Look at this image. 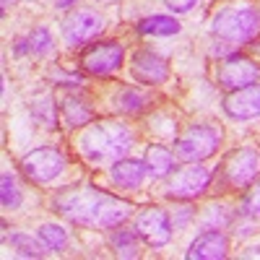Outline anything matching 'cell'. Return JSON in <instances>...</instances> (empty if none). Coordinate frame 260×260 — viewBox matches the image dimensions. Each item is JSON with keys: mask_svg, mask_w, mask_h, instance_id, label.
I'll list each match as a JSON object with an SVG mask.
<instances>
[{"mask_svg": "<svg viewBox=\"0 0 260 260\" xmlns=\"http://www.w3.org/2000/svg\"><path fill=\"white\" fill-rule=\"evenodd\" d=\"M125 60V50L120 42L110 39V42H96V45L86 47L83 50V71L86 73H94V76H107V73H115Z\"/></svg>", "mask_w": 260, "mask_h": 260, "instance_id": "9c48e42d", "label": "cell"}, {"mask_svg": "<svg viewBox=\"0 0 260 260\" xmlns=\"http://www.w3.org/2000/svg\"><path fill=\"white\" fill-rule=\"evenodd\" d=\"M242 257H260V247H250L247 252H242Z\"/></svg>", "mask_w": 260, "mask_h": 260, "instance_id": "f1b7e54d", "label": "cell"}, {"mask_svg": "<svg viewBox=\"0 0 260 260\" xmlns=\"http://www.w3.org/2000/svg\"><path fill=\"white\" fill-rule=\"evenodd\" d=\"M260 172V151L252 146H242L232 151L224 161V180L229 187L240 190V187H250Z\"/></svg>", "mask_w": 260, "mask_h": 260, "instance_id": "8992f818", "label": "cell"}, {"mask_svg": "<svg viewBox=\"0 0 260 260\" xmlns=\"http://www.w3.org/2000/svg\"><path fill=\"white\" fill-rule=\"evenodd\" d=\"M31 112H34V117H37L42 125H45V127H55V102H52L50 96L34 99Z\"/></svg>", "mask_w": 260, "mask_h": 260, "instance_id": "cb8c5ba5", "label": "cell"}, {"mask_svg": "<svg viewBox=\"0 0 260 260\" xmlns=\"http://www.w3.org/2000/svg\"><path fill=\"white\" fill-rule=\"evenodd\" d=\"M143 164H146V175L167 177L172 172V167H175V154H172L169 148H164V146H148Z\"/></svg>", "mask_w": 260, "mask_h": 260, "instance_id": "2e32d148", "label": "cell"}, {"mask_svg": "<svg viewBox=\"0 0 260 260\" xmlns=\"http://www.w3.org/2000/svg\"><path fill=\"white\" fill-rule=\"evenodd\" d=\"M180 21H175L172 16H148L138 24V34L143 37H172L180 34Z\"/></svg>", "mask_w": 260, "mask_h": 260, "instance_id": "ac0fdd59", "label": "cell"}, {"mask_svg": "<svg viewBox=\"0 0 260 260\" xmlns=\"http://www.w3.org/2000/svg\"><path fill=\"white\" fill-rule=\"evenodd\" d=\"M39 240L47 250L62 252L65 247H68V232H65L60 224H45V226H39Z\"/></svg>", "mask_w": 260, "mask_h": 260, "instance_id": "ffe728a7", "label": "cell"}, {"mask_svg": "<svg viewBox=\"0 0 260 260\" xmlns=\"http://www.w3.org/2000/svg\"><path fill=\"white\" fill-rule=\"evenodd\" d=\"M110 177L122 190H138L146 177V164L138 159H117L110 164Z\"/></svg>", "mask_w": 260, "mask_h": 260, "instance_id": "9a60e30c", "label": "cell"}, {"mask_svg": "<svg viewBox=\"0 0 260 260\" xmlns=\"http://www.w3.org/2000/svg\"><path fill=\"white\" fill-rule=\"evenodd\" d=\"M211 31L229 45H250L260 37V11L250 3H229L213 11Z\"/></svg>", "mask_w": 260, "mask_h": 260, "instance_id": "3957f363", "label": "cell"}, {"mask_svg": "<svg viewBox=\"0 0 260 260\" xmlns=\"http://www.w3.org/2000/svg\"><path fill=\"white\" fill-rule=\"evenodd\" d=\"M73 3H76V0H55V6H57V8H71Z\"/></svg>", "mask_w": 260, "mask_h": 260, "instance_id": "f546056e", "label": "cell"}, {"mask_svg": "<svg viewBox=\"0 0 260 260\" xmlns=\"http://www.w3.org/2000/svg\"><path fill=\"white\" fill-rule=\"evenodd\" d=\"M52 208L71 224L86 229H115L133 213V206L127 201H120L115 195L94 187L62 190L52 198Z\"/></svg>", "mask_w": 260, "mask_h": 260, "instance_id": "6da1fadb", "label": "cell"}, {"mask_svg": "<svg viewBox=\"0 0 260 260\" xmlns=\"http://www.w3.org/2000/svg\"><path fill=\"white\" fill-rule=\"evenodd\" d=\"M130 73L138 83H146V86H159L169 78V68L161 55L151 52V50H138L130 60Z\"/></svg>", "mask_w": 260, "mask_h": 260, "instance_id": "7c38bea8", "label": "cell"}, {"mask_svg": "<svg viewBox=\"0 0 260 260\" xmlns=\"http://www.w3.org/2000/svg\"><path fill=\"white\" fill-rule=\"evenodd\" d=\"M78 148L89 164H115L133 148V133L120 120H104L83 130Z\"/></svg>", "mask_w": 260, "mask_h": 260, "instance_id": "7a4b0ae2", "label": "cell"}, {"mask_svg": "<svg viewBox=\"0 0 260 260\" xmlns=\"http://www.w3.org/2000/svg\"><path fill=\"white\" fill-rule=\"evenodd\" d=\"M208 182H211V172L206 167H201V161H195V164L177 169L175 175L169 177L167 195L175 201H192V198H198V195L206 192Z\"/></svg>", "mask_w": 260, "mask_h": 260, "instance_id": "52a82bcc", "label": "cell"}, {"mask_svg": "<svg viewBox=\"0 0 260 260\" xmlns=\"http://www.w3.org/2000/svg\"><path fill=\"white\" fill-rule=\"evenodd\" d=\"M21 169H24V175L31 182L50 185L55 177H60V172L65 169V156L52 146H42V148L29 151V154L21 159Z\"/></svg>", "mask_w": 260, "mask_h": 260, "instance_id": "5b68a950", "label": "cell"}, {"mask_svg": "<svg viewBox=\"0 0 260 260\" xmlns=\"http://www.w3.org/2000/svg\"><path fill=\"white\" fill-rule=\"evenodd\" d=\"M226 250H229L226 237L219 229H208L192 240L185 257L187 260H221V257H226Z\"/></svg>", "mask_w": 260, "mask_h": 260, "instance_id": "5bb4252c", "label": "cell"}, {"mask_svg": "<svg viewBox=\"0 0 260 260\" xmlns=\"http://www.w3.org/2000/svg\"><path fill=\"white\" fill-rule=\"evenodd\" d=\"M242 213L250 216V219H260V180H255V182L250 185V190L245 192Z\"/></svg>", "mask_w": 260, "mask_h": 260, "instance_id": "484cf974", "label": "cell"}, {"mask_svg": "<svg viewBox=\"0 0 260 260\" xmlns=\"http://www.w3.org/2000/svg\"><path fill=\"white\" fill-rule=\"evenodd\" d=\"M216 78L224 89H245L250 83H257L260 78V68L245 55H229L221 65L219 71H216Z\"/></svg>", "mask_w": 260, "mask_h": 260, "instance_id": "8fae6325", "label": "cell"}, {"mask_svg": "<svg viewBox=\"0 0 260 260\" xmlns=\"http://www.w3.org/2000/svg\"><path fill=\"white\" fill-rule=\"evenodd\" d=\"M164 3H167V8H169L172 13H187V11L195 8V3H198V0H164Z\"/></svg>", "mask_w": 260, "mask_h": 260, "instance_id": "83f0119b", "label": "cell"}, {"mask_svg": "<svg viewBox=\"0 0 260 260\" xmlns=\"http://www.w3.org/2000/svg\"><path fill=\"white\" fill-rule=\"evenodd\" d=\"M0 203H3V208H8V211L21 206V192L16 187V180L8 175V172L0 177Z\"/></svg>", "mask_w": 260, "mask_h": 260, "instance_id": "7402d4cb", "label": "cell"}, {"mask_svg": "<svg viewBox=\"0 0 260 260\" xmlns=\"http://www.w3.org/2000/svg\"><path fill=\"white\" fill-rule=\"evenodd\" d=\"M11 247L21 255V257H42L45 252H42L39 242L31 240L29 234H11Z\"/></svg>", "mask_w": 260, "mask_h": 260, "instance_id": "603a6c76", "label": "cell"}, {"mask_svg": "<svg viewBox=\"0 0 260 260\" xmlns=\"http://www.w3.org/2000/svg\"><path fill=\"white\" fill-rule=\"evenodd\" d=\"M94 117L91 107L86 104L81 96H65L62 99V120L68 127H81V125H89Z\"/></svg>", "mask_w": 260, "mask_h": 260, "instance_id": "e0dca14e", "label": "cell"}, {"mask_svg": "<svg viewBox=\"0 0 260 260\" xmlns=\"http://www.w3.org/2000/svg\"><path fill=\"white\" fill-rule=\"evenodd\" d=\"M29 50L31 55H39V57H45L52 52V37L47 29H34L29 34Z\"/></svg>", "mask_w": 260, "mask_h": 260, "instance_id": "d4e9b609", "label": "cell"}, {"mask_svg": "<svg viewBox=\"0 0 260 260\" xmlns=\"http://www.w3.org/2000/svg\"><path fill=\"white\" fill-rule=\"evenodd\" d=\"M143 94L141 91H136V89H122L117 96H115V107L120 112H127V115H136V112H141L143 110Z\"/></svg>", "mask_w": 260, "mask_h": 260, "instance_id": "44dd1931", "label": "cell"}, {"mask_svg": "<svg viewBox=\"0 0 260 260\" xmlns=\"http://www.w3.org/2000/svg\"><path fill=\"white\" fill-rule=\"evenodd\" d=\"M112 250H115L117 257H125V260L138 257V232L115 229V234H112Z\"/></svg>", "mask_w": 260, "mask_h": 260, "instance_id": "d6986e66", "label": "cell"}, {"mask_svg": "<svg viewBox=\"0 0 260 260\" xmlns=\"http://www.w3.org/2000/svg\"><path fill=\"white\" fill-rule=\"evenodd\" d=\"M11 3H16V0H3V13H6V8H8Z\"/></svg>", "mask_w": 260, "mask_h": 260, "instance_id": "4dcf8cb0", "label": "cell"}, {"mask_svg": "<svg viewBox=\"0 0 260 260\" xmlns=\"http://www.w3.org/2000/svg\"><path fill=\"white\" fill-rule=\"evenodd\" d=\"M226 221H229V216H226V208L224 206H211L208 213H206V219H203V224L208 229H221Z\"/></svg>", "mask_w": 260, "mask_h": 260, "instance_id": "4316f807", "label": "cell"}, {"mask_svg": "<svg viewBox=\"0 0 260 260\" xmlns=\"http://www.w3.org/2000/svg\"><path fill=\"white\" fill-rule=\"evenodd\" d=\"M104 29V21L99 13L89 11V8H81V11H73L68 18L62 21V42L68 47H81L86 42H91L94 37H99Z\"/></svg>", "mask_w": 260, "mask_h": 260, "instance_id": "ba28073f", "label": "cell"}, {"mask_svg": "<svg viewBox=\"0 0 260 260\" xmlns=\"http://www.w3.org/2000/svg\"><path fill=\"white\" fill-rule=\"evenodd\" d=\"M221 146V130L216 125H190L175 141V156L180 161L195 164L213 156Z\"/></svg>", "mask_w": 260, "mask_h": 260, "instance_id": "277c9868", "label": "cell"}, {"mask_svg": "<svg viewBox=\"0 0 260 260\" xmlns=\"http://www.w3.org/2000/svg\"><path fill=\"white\" fill-rule=\"evenodd\" d=\"M136 232L148 247H164L172 240V221L164 208H143L136 216Z\"/></svg>", "mask_w": 260, "mask_h": 260, "instance_id": "30bf717a", "label": "cell"}, {"mask_svg": "<svg viewBox=\"0 0 260 260\" xmlns=\"http://www.w3.org/2000/svg\"><path fill=\"white\" fill-rule=\"evenodd\" d=\"M224 112L232 120H255L260 117V83H250L245 89H234L224 99Z\"/></svg>", "mask_w": 260, "mask_h": 260, "instance_id": "4fadbf2b", "label": "cell"}]
</instances>
